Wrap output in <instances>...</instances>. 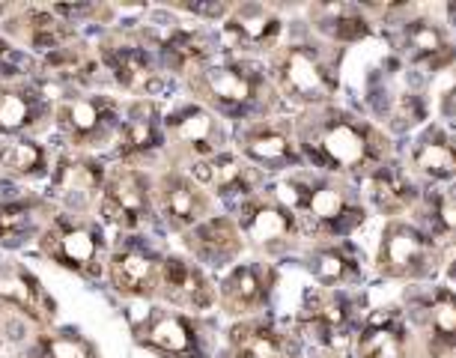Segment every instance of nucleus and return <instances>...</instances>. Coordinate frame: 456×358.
<instances>
[{"label":"nucleus","mask_w":456,"mask_h":358,"mask_svg":"<svg viewBox=\"0 0 456 358\" xmlns=\"http://www.w3.org/2000/svg\"><path fill=\"white\" fill-rule=\"evenodd\" d=\"M301 159L329 174H370L391 159V141L373 123L343 108H307L296 123Z\"/></svg>","instance_id":"f257e3e1"},{"label":"nucleus","mask_w":456,"mask_h":358,"mask_svg":"<svg viewBox=\"0 0 456 358\" xmlns=\"http://www.w3.org/2000/svg\"><path fill=\"white\" fill-rule=\"evenodd\" d=\"M272 198L296 216L301 236H316L322 242H340L364 224L358 194L331 176H287L272 189Z\"/></svg>","instance_id":"f03ea898"},{"label":"nucleus","mask_w":456,"mask_h":358,"mask_svg":"<svg viewBox=\"0 0 456 358\" xmlns=\"http://www.w3.org/2000/svg\"><path fill=\"white\" fill-rule=\"evenodd\" d=\"M188 87L212 114L239 119L245 126L256 123V119H269L278 105V87L265 69L254 60L242 57L203 66L194 78H188Z\"/></svg>","instance_id":"7ed1b4c3"},{"label":"nucleus","mask_w":456,"mask_h":358,"mask_svg":"<svg viewBox=\"0 0 456 358\" xmlns=\"http://www.w3.org/2000/svg\"><path fill=\"white\" fill-rule=\"evenodd\" d=\"M340 48L320 42H289L272 54V84L281 96L305 108L329 105L340 84Z\"/></svg>","instance_id":"20e7f679"},{"label":"nucleus","mask_w":456,"mask_h":358,"mask_svg":"<svg viewBox=\"0 0 456 358\" xmlns=\"http://www.w3.org/2000/svg\"><path fill=\"white\" fill-rule=\"evenodd\" d=\"M123 102L108 93H72L54 105L57 134L72 152L117 150L123 132Z\"/></svg>","instance_id":"39448f33"},{"label":"nucleus","mask_w":456,"mask_h":358,"mask_svg":"<svg viewBox=\"0 0 456 358\" xmlns=\"http://www.w3.org/2000/svg\"><path fill=\"white\" fill-rule=\"evenodd\" d=\"M108 242L99 221L72 212H54L39 233V254L78 278H102L108 266Z\"/></svg>","instance_id":"423d86ee"},{"label":"nucleus","mask_w":456,"mask_h":358,"mask_svg":"<svg viewBox=\"0 0 456 358\" xmlns=\"http://www.w3.org/2000/svg\"><path fill=\"white\" fill-rule=\"evenodd\" d=\"M137 33H141L143 45L159 54V63L174 75L194 78L203 66L212 63L215 54L212 37L200 28L179 21L176 15H165V12L143 15Z\"/></svg>","instance_id":"0eeeda50"},{"label":"nucleus","mask_w":456,"mask_h":358,"mask_svg":"<svg viewBox=\"0 0 456 358\" xmlns=\"http://www.w3.org/2000/svg\"><path fill=\"white\" fill-rule=\"evenodd\" d=\"M442 263V245L406 221H391L376 254V272L394 281L429 278Z\"/></svg>","instance_id":"6e6552de"},{"label":"nucleus","mask_w":456,"mask_h":358,"mask_svg":"<svg viewBox=\"0 0 456 358\" xmlns=\"http://www.w3.org/2000/svg\"><path fill=\"white\" fill-rule=\"evenodd\" d=\"M99 216L119 233H141L156 218L152 179L141 167H117L108 174L105 191L99 198Z\"/></svg>","instance_id":"1a4fd4ad"},{"label":"nucleus","mask_w":456,"mask_h":358,"mask_svg":"<svg viewBox=\"0 0 456 358\" xmlns=\"http://www.w3.org/2000/svg\"><path fill=\"white\" fill-rule=\"evenodd\" d=\"M134 340L161 358H206L209 335L194 317L174 308H150L134 322Z\"/></svg>","instance_id":"9d476101"},{"label":"nucleus","mask_w":456,"mask_h":358,"mask_svg":"<svg viewBox=\"0 0 456 358\" xmlns=\"http://www.w3.org/2000/svg\"><path fill=\"white\" fill-rule=\"evenodd\" d=\"M236 224L248 242L269 257H281V254L292 251L301 239L296 216L281 200H274L272 191H256L254 198L239 203Z\"/></svg>","instance_id":"9b49d317"},{"label":"nucleus","mask_w":456,"mask_h":358,"mask_svg":"<svg viewBox=\"0 0 456 358\" xmlns=\"http://www.w3.org/2000/svg\"><path fill=\"white\" fill-rule=\"evenodd\" d=\"M161 254L141 233H119L108 251V281L123 298H156Z\"/></svg>","instance_id":"f8f14e48"},{"label":"nucleus","mask_w":456,"mask_h":358,"mask_svg":"<svg viewBox=\"0 0 456 358\" xmlns=\"http://www.w3.org/2000/svg\"><path fill=\"white\" fill-rule=\"evenodd\" d=\"M165 143L179 159L197 165V161L221 156L227 132L218 114H212L200 102H185L165 117Z\"/></svg>","instance_id":"ddd939ff"},{"label":"nucleus","mask_w":456,"mask_h":358,"mask_svg":"<svg viewBox=\"0 0 456 358\" xmlns=\"http://www.w3.org/2000/svg\"><path fill=\"white\" fill-rule=\"evenodd\" d=\"M51 200H57L63 212L87 216L93 207H99V198L105 191L108 170L99 159L84 152H60L51 167Z\"/></svg>","instance_id":"4468645a"},{"label":"nucleus","mask_w":456,"mask_h":358,"mask_svg":"<svg viewBox=\"0 0 456 358\" xmlns=\"http://www.w3.org/2000/svg\"><path fill=\"white\" fill-rule=\"evenodd\" d=\"M96 57H99V66H102V72H105V78L126 93L150 99V96L165 93L167 87L159 75V60L150 54V48H146L143 42L108 39L96 48Z\"/></svg>","instance_id":"2eb2a0df"},{"label":"nucleus","mask_w":456,"mask_h":358,"mask_svg":"<svg viewBox=\"0 0 456 358\" xmlns=\"http://www.w3.org/2000/svg\"><path fill=\"white\" fill-rule=\"evenodd\" d=\"M355 308L358 298H352L343 289L316 287L305 296V305L298 311V329L320 346L334 349L346 344L355 331Z\"/></svg>","instance_id":"dca6fc26"},{"label":"nucleus","mask_w":456,"mask_h":358,"mask_svg":"<svg viewBox=\"0 0 456 358\" xmlns=\"http://www.w3.org/2000/svg\"><path fill=\"white\" fill-rule=\"evenodd\" d=\"M156 194V212L174 233H188L200 221L212 218V198L191 174L183 170H165L159 179H152Z\"/></svg>","instance_id":"f3484780"},{"label":"nucleus","mask_w":456,"mask_h":358,"mask_svg":"<svg viewBox=\"0 0 456 358\" xmlns=\"http://www.w3.org/2000/svg\"><path fill=\"white\" fill-rule=\"evenodd\" d=\"M48 123H54V105L42 81L0 84V138H37Z\"/></svg>","instance_id":"a211bd4d"},{"label":"nucleus","mask_w":456,"mask_h":358,"mask_svg":"<svg viewBox=\"0 0 456 358\" xmlns=\"http://www.w3.org/2000/svg\"><path fill=\"white\" fill-rule=\"evenodd\" d=\"M239 150L248 165L256 170H287L301 167V150L296 143V129L289 119H256L239 129Z\"/></svg>","instance_id":"6ab92c4d"},{"label":"nucleus","mask_w":456,"mask_h":358,"mask_svg":"<svg viewBox=\"0 0 456 358\" xmlns=\"http://www.w3.org/2000/svg\"><path fill=\"white\" fill-rule=\"evenodd\" d=\"M156 296L183 313H206L218 302V289L206 278V269L197 266L191 257H183V254H167L161 260Z\"/></svg>","instance_id":"aec40b11"},{"label":"nucleus","mask_w":456,"mask_h":358,"mask_svg":"<svg viewBox=\"0 0 456 358\" xmlns=\"http://www.w3.org/2000/svg\"><path fill=\"white\" fill-rule=\"evenodd\" d=\"M4 37L15 48L33 51L37 57H45L51 51L72 45L78 33L66 19L51 10V6H19L4 19Z\"/></svg>","instance_id":"412c9836"},{"label":"nucleus","mask_w":456,"mask_h":358,"mask_svg":"<svg viewBox=\"0 0 456 358\" xmlns=\"http://www.w3.org/2000/svg\"><path fill=\"white\" fill-rule=\"evenodd\" d=\"M274 287H278V269L272 263H239L218 284V305L230 317H251L272 302Z\"/></svg>","instance_id":"4be33fe9"},{"label":"nucleus","mask_w":456,"mask_h":358,"mask_svg":"<svg viewBox=\"0 0 456 358\" xmlns=\"http://www.w3.org/2000/svg\"><path fill=\"white\" fill-rule=\"evenodd\" d=\"M0 308H10L39 329H51L57 320V302L42 281L21 263H0Z\"/></svg>","instance_id":"5701e85b"},{"label":"nucleus","mask_w":456,"mask_h":358,"mask_svg":"<svg viewBox=\"0 0 456 358\" xmlns=\"http://www.w3.org/2000/svg\"><path fill=\"white\" fill-rule=\"evenodd\" d=\"M185 251L200 269H224L236 263L245 251V236L239 230L236 218L212 216L183 233Z\"/></svg>","instance_id":"b1692460"},{"label":"nucleus","mask_w":456,"mask_h":358,"mask_svg":"<svg viewBox=\"0 0 456 358\" xmlns=\"http://www.w3.org/2000/svg\"><path fill=\"white\" fill-rule=\"evenodd\" d=\"M191 176L206 191L218 194L224 200H233L236 207L248 198H254L263 183V174L254 165H248L242 156L224 150L221 156L197 161L191 165Z\"/></svg>","instance_id":"393cba45"},{"label":"nucleus","mask_w":456,"mask_h":358,"mask_svg":"<svg viewBox=\"0 0 456 358\" xmlns=\"http://www.w3.org/2000/svg\"><path fill=\"white\" fill-rule=\"evenodd\" d=\"M165 147V119L156 99H134L123 110V132H119L117 156L132 165V161L152 159Z\"/></svg>","instance_id":"a878e982"},{"label":"nucleus","mask_w":456,"mask_h":358,"mask_svg":"<svg viewBox=\"0 0 456 358\" xmlns=\"http://www.w3.org/2000/svg\"><path fill=\"white\" fill-rule=\"evenodd\" d=\"M397 48L415 69L436 75L456 60V45L433 19H406L400 21Z\"/></svg>","instance_id":"bb28decb"},{"label":"nucleus","mask_w":456,"mask_h":358,"mask_svg":"<svg viewBox=\"0 0 456 358\" xmlns=\"http://www.w3.org/2000/svg\"><path fill=\"white\" fill-rule=\"evenodd\" d=\"M415 320L427 338V353L433 358L456 355V293L447 287H436L429 293L411 298Z\"/></svg>","instance_id":"cd10ccee"},{"label":"nucleus","mask_w":456,"mask_h":358,"mask_svg":"<svg viewBox=\"0 0 456 358\" xmlns=\"http://www.w3.org/2000/svg\"><path fill=\"white\" fill-rule=\"evenodd\" d=\"M283 33V21L263 4L233 6L224 19V39L236 51H272Z\"/></svg>","instance_id":"c85d7f7f"},{"label":"nucleus","mask_w":456,"mask_h":358,"mask_svg":"<svg viewBox=\"0 0 456 358\" xmlns=\"http://www.w3.org/2000/svg\"><path fill=\"white\" fill-rule=\"evenodd\" d=\"M358 358H411V335L400 308L373 311L355 340Z\"/></svg>","instance_id":"c756f323"},{"label":"nucleus","mask_w":456,"mask_h":358,"mask_svg":"<svg viewBox=\"0 0 456 358\" xmlns=\"http://www.w3.org/2000/svg\"><path fill=\"white\" fill-rule=\"evenodd\" d=\"M39 72H42V81L60 90L63 96H69L66 90H72V87L75 90L93 87L102 75V66H99L96 51L72 42V45H63L45 57H39Z\"/></svg>","instance_id":"7c9ffc66"},{"label":"nucleus","mask_w":456,"mask_h":358,"mask_svg":"<svg viewBox=\"0 0 456 358\" xmlns=\"http://www.w3.org/2000/svg\"><path fill=\"white\" fill-rule=\"evenodd\" d=\"M54 216L51 200L39 194H12V198H0V245L15 248V245L39 239L45 224Z\"/></svg>","instance_id":"2f4dec72"},{"label":"nucleus","mask_w":456,"mask_h":358,"mask_svg":"<svg viewBox=\"0 0 456 358\" xmlns=\"http://www.w3.org/2000/svg\"><path fill=\"white\" fill-rule=\"evenodd\" d=\"M370 105L376 108V114L382 117L394 132H409V129H415L420 119H427L424 93L397 87L394 75H388L385 81H370Z\"/></svg>","instance_id":"473e14b6"},{"label":"nucleus","mask_w":456,"mask_h":358,"mask_svg":"<svg viewBox=\"0 0 456 358\" xmlns=\"http://www.w3.org/2000/svg\"><path fill=\"white\" fill-rule=\"evenodd\" d=\"M230 358H292L296 346L269 320H242L227 331Z\"/></svg>","instance_id":"72a5a7b5"},{"label":"nucleus","mask_w":456,"mask_h":358,"mask_svg":"<svg viewBox=\"0 0 456 358\" xmlns=\"http://www.w3.org/2000/svg\"><path fill=\"white\" fill-rule=\"evenodd\" d=\"M364 194L370 207L379 209L382 216H400L418 200V185L403 174L400 165L385 161L364 176Z\"/></svg>","instance_id":"f704fd0d"},{"label":"nucleus","mask_w":456,"mask_h":358,"mask_svg":"<svg viewBox=\"0 0 456 358\" xmlns=\"http://www.w3.org/2000/svg\"><path fill=\"white\" fill-rule=\"evenodd\" d=\"M307 269L325 289H340L361 281V254L349 242H320L307 251Z\"/></svg>","instance_id":"c9c22d12"},{"label":"nucleus","mask_w":456,"mask_h":358,"mask_svg":"<svg viewBox=\"0 0 456 358\" xmlns=\"http://www.w3.org/2000/svg\"><path fill=\"white\" fill-rule=\"evenodd\" d=\"M311 24L314 30L325 37L334 45H352L373 33L364 6L358 4H320L311 6Z\"/></svg>","instance_id":"e433bc0d"},{"label":"nucleus","mask_w":456,"mask_h":358,"mask_svg":"<svg viewBox=\"0 0 456 358\" xmlns=\"http://www.w3.org/2000/svg\"><path fill=\"white\" fill-rule=\"evenodd\" d=\"M54 156L37 138H12L0 143V170L15 179H48Z\"/></svg>","instance_id":"4c0bfd02"},{"label":"nucleus","mask_w":456,"mask_h":358,"mask_svg":"<svg viewBox=\"0 0 456 358\" xmlns=\"http://www.w3.org/2000/svg\"><path fill=\"white\" fill-rule=\"evenodd\" d=\"M415 170L433 183H447L456 176V138L444 134V129H427L424 138L415 147Z\"/></svg>","instance_id":"58836bf2"},{"label":"nucleus","mask_w":456,"mask_h":358,"mask_svg":"<svg viewBox=\"0 0 456 358\" xmlns=\"http://www.w3.org/2000/svg\"><path fill=\"white\" fill-rule=\"evenodd\" d=\"M24 358H99V353L87 335L75 329H57L42 331Z\"/></svg>","instance_id":"ea45409f"},{"label":"nucleus","mask_w":456,"mask_h":358,"mask_svg":"<svg viewBox=\"0 0 456 358\" xmlns=\"http://www.w3.org/2000/svg\"><path fill=\"white\" fill-rule=\"evenodd\" d=\"M427 221L436 236L456 242V189L438 191L427 203Z\"/></svg>","instance_id":"a19ab883"},{"label":"nucleus","mask_w":456,"mask_h":358,"mask_svg":"<svg viewBox=\"0 0 456 358\" xmlns=\"http://www.w3.org/2000/svg\"><path fill=\"white\" fill-rule=\"evenodd\" d=\"M24 75H28V66H24L21 48H15L12 42L0 33V84L24 81Z\"/></svg>","instance_id":"79ce46f5"},{"label":"nucleus","mask_w":456,"mask_h":358,"mask_svg":"<svg viewBox=\"0 0 456 358\" xmlns=\"http://www.w3.org/2000/svg\"><path fill=\"white\" fill-rule=\"evenodd\" d=\"M179 12H188V15H200V19H227L233 6L227 4H176Z\"/></svg>","instance_id":"37998d69"},{"label":"nucleus","mask_w":456,"mask_h":358,"mask_svg":"<svg viewBox=\"0 0 456 358\" xmlns=\"http://www.w3.org/2000/svg\"><path fill=\"white\" fill-rule=\"evenodd\" d=\"M442 117L451 126H456V84L444 93V99H442Z\"/></svg>","instance_id":"c03bdc74"},{"label":"nucleus","mask_w":456,"mask_h":358,"mask_svg":"<svg viewBox=\"0 0 456 358\" xmlns=\"http://www.w3.org/2000/svg\"><path fill=\"white\" fill-rule=\"evenodd\" d=\"M447 19H451V24L456 28V4H447Z\"/></svg>","instance_id":"a18cd8bd"},{"label":"nucleus","mask_w":456,"mask_h":358,"mask_svg":"<svg viewBox=\"0 0 456 358\" xmlns=\"http://www.w3.org/2000/svg\"><path fill=\"white\" fill-rule=\"evenodd\" d=\"M0 338H4V320H0Z\"/></svg>","instance_id":"49530a36"},{"label":"nucleus","mask_w":456,"mask_h":358,"mask_svg":"<svg viewBox=\"0 0 456 358\" xmlns=\"http://www.w3.org/2000/svg\"><path fill=\"white\" fill-rule=\"evenodd\" d=\"M451 275H453V278H456V263H453V269H451Z\"/></svg>","instance_id":"de8ad7c7"},{"label":"nucleus","mask_w":456,"mask_h":358,"mask_svg":"<svg viewBox=\"0 0 456 358\" xmlns=\"http://www.w3.org/2000/svg\"><path fill=\"white\" fill-rule=\"evenodd\" d=\"M320 358H338V355H331V353H329V355H320Z\"/></svg>","instance_id":"09e8293b"}]
</instances>
